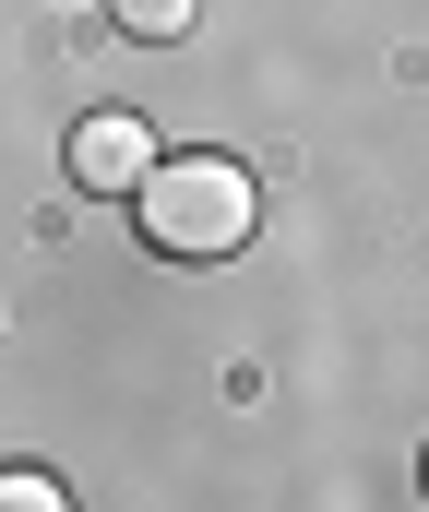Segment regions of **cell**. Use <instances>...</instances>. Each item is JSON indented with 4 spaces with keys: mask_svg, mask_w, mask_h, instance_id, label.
<instances>
[{
    "mask_svg": "<svg viewBox=\"0 0 429 512\" xmlns=\"http://www.w3.org/2000/svg\"><path fill=\"white\" fill-rule=\"evenodd\" d=\"M108 12H120V36L167 48V36H191V12H203V0H108Z\"/></svg>",
    "mask_w": 429,
    "mask_h": 512,
    "instance_id": "3957f363",
    "label": "cell"
},
{
    "mask_svg": "<svg viewBox=\"0 0 429 512\" xmlns=\"http://www.w3.org/2000/svg\"><path fill=\"white\" fill-rule=\"evenodd\" d=\"M0 512H72V489L48 465H0Z\"/></svg>",
    "mask_w": 429,
    "mask_h": 512,
    "instance_id": "277c9868",
    "label": "cell"
},
{
    "mask_svg": "<svg viewBox=\"0 0 429 512\" xmlns=\"http://www.w3.org/2000/svg\"><path fill=\"white\" fill-rule=\"evenodd\" d=\"M132 227H143V251H167V262H227V251H251V227H263V191H251V167L239 155H155L132 179Z\"/></svg>",
    "mask_w": 429,
    "mask_h": 512,
    "instance_id": "6da1fadb",
    "label": "cell"
},
{
    "mask_svg": "<svg viewBox=\"0 0 429 512\" xmlns=\"http://www.w3.org/2000/svg\"><path fill=\"white\" fill-rule=\"evenodd\" d=\"M143 167H155V131L132 108H96V120H72V191H96V203H120Z\"/></svg>",
    "mask_w": 429,
    "mask_h": 512,
    "instance_id": "7a4b0ae2",
    "label": "cell"
}]
</instances>
